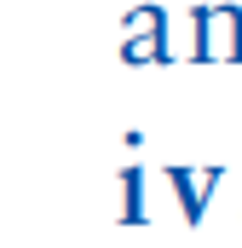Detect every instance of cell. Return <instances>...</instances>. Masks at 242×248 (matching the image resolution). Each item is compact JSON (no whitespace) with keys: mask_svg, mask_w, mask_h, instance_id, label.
Segmentation results:
<instances>
[{"mask_svg":"<svg viewBox=\"0 0 242 248\" xmlns=\"http://www.w3.org/2000/svg\"><path fill=\"white\" fill-rule=\"evenodd\" d=\"M121 225H144V173L138 168L121 173Z\"/></svg>","mask_w":242,"mask_h":248,"instance_id":"cell-4","label":"cell"},{"mask_svg":"<svg viewBox=\"0 0 242 248\" xmlns=\"http://www.w3.org/2000/svg\"><path fill=\"white\" fill-rule=\"evenodd\" d=\"M190 29H196V46L190 58L202 63H242V6H190Z\"/></svg>","mask_w":242,"mask_h":248,"instance_id":"cell-1","label":"cell"},{"mask_svg":"<svg viewBox=\"0 0 242 248\" xmlns=\"http://www.w3.org/2000/svg\"><path fill=\"white\" fill-rule=\"evenodd\" d=\"M121 58L127 63H167V17H162V6H133L127 12Z\"/></svg>","mask_w":242,"mask_h":248,"instance_id":"cell-2","label":"cell"},{"mask_svg":"<svg viewBox=\"0 0 242 248\" xmlns=\"http://www.w3.org/2000/svg\"><path fill=\"white\" fill-rule=\"evenodd\" d=\"M219 168H167V185H173V196H179V214L190 219V225H202V214H208V196L219 190Z\"/></svg>","mask_w":242,"mask_h":248,"instance_id":"cell-3","label":"cell"}]
</instances>
